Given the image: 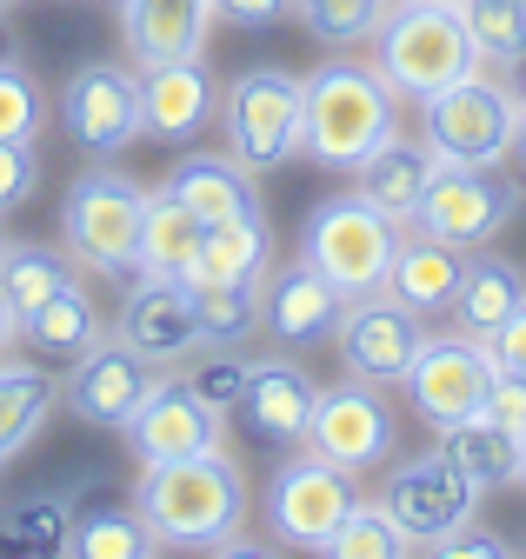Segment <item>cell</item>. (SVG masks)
I'll use <instances>...</instances> for the list:
<instances>
[{"label": "cell", "mask_w": 526, "mask_h": 559, "mask_svg": "<svg viewBox=\"0 0 526 559\" xmlns=\"http://www.w3.org/2000/svg\"><path fill=\"white\" fill-rule=\"evenodd\" d=\"M134 513L154 526L160 552H240L247 526V473L227 447L154 460L134 479Z\"/></svg>", "instance_id": "6da1fadb"}, {"label": "cell", "mask_w": 526, "mask_h": 559, "mask_svg": "<svg viewBox=\"0 0 526 559\" xmlns=\"http://www.w3.org/2000/svg\"><path fill=\"white\" fill-rule=\"evenodd\" d=\"M307 81V133H300V154L313 167H334L354 174L380 140L401 133V94L386 87V74L373 60H320Z\"/></svg>", "instance_id": "7a4b0ae2"}, {"label": "cell", "mask_w": 526, "mask_h": 559, "mask_svg": "<svg viewBox=\"0 0 526 559\" xmlns=\"http://www.w3.org/2000/svg\"><path fill=\"white\" fill-rule=\"evenodd\" d=\"M373 67L386 74L393 94L420 107L427 94L480 74L487 60H480V47H474L453 0H393L380 34H373Z\"/></svg>", "instance_id": "3957f363"}, {"label": "cell", "mask_w": 526, "mask_h": 559, "mask_svg": "<svg viewBox=\"0 0 526 559\" xmlns=\"http://www.w3.org/2000/svg\"><path fill=\"white\" fill-rule=\"evenodd\" d=\"M220 140L227 154L247 174H274L300 154V133H307V81L287 74V67L260 60L247 74H234L220 87Z\"/></svg>", "instance_id": "277c9868"}, {"label": "cell", "mask_w": 526, "mask_h": 559, "mask_svg": "<svg viewBox=\"0 0 526 559\" xmlns=\"http://www.w3.org/2000/svg\"><path fill=\"white\" fill-rule=\"evenodd\" d=\"M401 221H386L373 200L360 193H334V200H320L307 227H300V260H313L347 300L360 294H380L386 287V266L393 253H401Z\"/></svg>", "instance_id": "5b68a950"}, {"label": "cell", "mask_w": 526, "mask_h": 559, "mask_svg": "<svg viewBox=\"0 0 526 559\" xmlns=\"http://www.w3.org/2000/svg\"><path fill=\"white\" fill-rule=\"evenodd\" d=\"M141 214H147V187L127 180L120 167H87L68 200H60V247H68L87 273H134L141 247Z\"/></svg>", "instance_id": "8992f818"}, {"label": "cell", "mask_w": 526, "mask_h": 559, "mask_svg": "<svg viewBox=\"0 0 526 559\" xmlns=\"http://www.w3.org/2000/svg\"><path fill=\"white\" fill-rule=\"evenodd\" d=\"M513 120H519V100L487 67L420 100V140L453 167H506L513 160Z\"/></svg>", "instance_id": "52a82bcc"}, {"label": "cell", "mask_w": 526, "mask_h": 559, "mask_svg": "<svg viewBox=\"0 0 526 559\" xmlns=\"http://www.w3.org/2000/svg\"><path fill=\"white\" fill-rule=\"evenodd\" d=\"M519 214V187L500 174V167H453L440 160V174L427 180L420 206H414V234H433L459 253H474V247H493Z\"/></svg>", "instance_id": "ba28073f"}, {"label": "cell", "mask_w": 526, "mask_h": 559, "mask_svg": "<svg viewBox=\"0 0 526 559\" xmlns=\"http://www.w3.org/2000/svg\"><path fill=\"white\" fill-rule=\"evenodd\" d=\"M354 500H360V486L347 466L320 460L313 447H294V460L267 486V533L294 552H326V539L354 513Z\"/></svg>", "instance_id": "9c48e42d"}, {"label": "cell", "mask_w": 526, "mask_h": 559, "mask_svg": "<svg viewBox=\"0 0 526 559\" xmlns=\"http://www.w3.org/2000/svg\"><path fill=\"white\" fill-rule=\"evenodd\" d=\"M480 486L459 473L440 447L433 453H414V460H401V466H386V479H380V507L401 520V533L414 539V552H433L453 526H467V520H480Z\"/></svg>", "instance_id": "30bf717a"}, {"label": "cell", "mask_w": 526, "mask_h": 559, "mask_svg": "<svg viewBox=\"0 0 526 559\" xmlns=\"http://www.w3.org/2000/svg\"><path fill=\"white\" fill-rule=\"evenodd\" d=\"M60 133L87 160H113L120 147L141 140V67L120 60H81L60 81Z\"/></svg>", "instance_id": "8fae6325"}, {"label": "cell", "mask_w": 526, "mask_h": 559, "mask_svg": "<svg viewBox=\"0 0 526 559\" xmlns=\"http://www.w3.org/2000/svg\"><path fill=\"white\" fill-rule=\"evenodd\" d=\"M307 447L320 453V460H334V466H347L354 479L360 473H373V466H386L393 460V447H401V419H393V406H386V386H373V380H340V386H320V400H313V427H307Z\"/></svg>", "instance_id": "7c38bea8"}, {"label": "cell", "mask_w": 526, "mask_h": 559, "mask_svg": "<svg viewBox=\"0 0 526 559\" xmlns=\"http://www.w3.org/2000/svg\"><path fill=\"white\" fill-rule=\"evenodd\" d=\"M401 386H407V406L440 433V427H453V419L480 413V400L493 386V346L474 340V333H459V326L453 333H427Z\"/></svg>", "instance_id": "4fadbf2b"}, {"label": "cell", "mask_w": 526, "mask_h": 559, "mask_svg": "<svg viewBox=\"0 0 526 559\" xmlns=\"http://www.w3.org/2000/svg\"><path fill=\"white\" fill-rule=\"evenodd\" d=\"M420 340H427V320L407 300H393L386 287L347 300L340 307V326H334L340 367L354 380H373V386H401L407 367H414V354H420Z\"/></svg>", "instance_id": "5bb4252c"}, {"label": "cell", "mask_w": 526, "mask_h": 559, "mask_svg": "<svg viewBox=\"0 0 526 559\" xmlns=\"http://www.w3.org/2000/svg\"><path fill=\"white\" fill-rule=\"evenodd\" d=\"M160 360H147L141 346H127L120 333H107L94 354H81L68 373H60V400H68L74 419H87V427H127L134 419V406L160 386Z\"/></svg>", "instance_id": "9a60e30c"}, {"label": "cell", "mask_w": 526, "mask_h": 559, "mask_svg": "<svg viewBox=\"0 0 526 559\" xmlns=\"http://www.w3.org/2000/svg\"><path fill=\"white\" fill-rule=\"evenodd\" d=\"M127 453H134L141 466L154 460H187V453H214L227 447V413L207 406L201 393H193L180 373H160V386L134 406V419L120 427Z\"/></svg>", "instance_id": "2e32d148"}, {"label": "cell", "mask_w": 526, "mask_h": 559, "mask_svg": "<svg viewBox=\"0 0 526 559\" xmlns=\"http://www.w3.org/2000/svg\"><path fill=\"white\" fill-rule=\"evenodd\" d=\"M113 333L127 346H141L147 360H187L201 354L207 333H201V307H193V287L187 280H160V273H134L120 313H113Z\"/></svg>", "instance_id": "e0dca14e"}, {"label": "cell", "mask_w": 526, "mask_h": 559, "mask_svg": "<svg viewBox=\"0 0 526 559\" xmlns=\"http://www.w3.org/2000/svg\"><path fill=\"white\" fill-rule=\"evenodd\" d=\"M340 307H347V294L313 260H300V253L274 260L267 280H260V333H274L280 346H320V340H334Z\"/></svg>", "instance_id": "ac0fdd59"}, {"label": "cell", "mask_w": 526, "mask_h": 559, "mask_svg": "<svg viewBox=\"0 0 526 559\" xmlns=\"http://www.w3.org/2000/svg\"><path fill=\"white\" fill-rule=\"evenodd\" d=\"M220 114V87L207 74V60H160V67H141V133L147 140H167V147H187L201 140Z\"/></svg>", "instance_id": "d6986e66"}, {"label": "cell", "mask_w": 526, "mask_h": 559, "mask_svg": "<svg viewBox=\"0 0 526 559\" xmlns=\"http://www.w3.org/2000/svg\"><path fill=\"white\" fill-rule=\"evenodd\" d=\"M113 14L134 67L193 60L207 53V34H214V0H113Z\"/></svg>", "instance_id": "ffe728a7"}, {"label": "cell", "mask_w": 526, "mask_h": 559, "mask_svg": "<svg viewBox=\"0 0 526 559\" xmlns=\"http://www.w3.org/2000/svg\"><path fill=\"white\" fill-rule=\"evenodd\" d=\"M313 400H320V386H313V373L300 360H253L247 393H240L247 433L260 447H307Z\"/></svg>", "instance_id": "44dd1931"}, {"label": "cell", "mask_w": 526, "mask_h": 559, "mask_svg": "<svg viewBox=\"0 0 526 559\" xmlns=\"http://www.w3.org/2000/svg\"><path fill=\"white\" fill-rule=\"evenodd\" d=\"M160 187H167L174 200H187L201 227H220V221L260 214V174H247L227 147H220V154H180L174 174H167Z\"/></svg>", "instance_id": "7402d4cb"}, {"label": "cell", "mask_w": 526, "mask_h": 559, "mask_svg": "<svg viewBox=\"0 0 526 559\" xmlns=\"http://www.w3.org/2000/svg\"><path fill=\"white\" fill-rule=\"evenodd\" d=\"M113 333V320L94 307V294L81 287V280H68V287H53L27 320H21V340L34 346V354L47 367H74L81 354H94V346Z\"/></svg>", "instance_id": "603a6c76"}, {"label": "cell", "mask_w": 526, "mask_h": 559, "mask_svg": "<svg viewBox=\"0 0 526 559\" xmlns=\"http://www.w3.org/2000/svg\"><path fill=\"white\" fill-rule=\"evenodd\" d=\"M433 174H440V154L427 147V140L393 133V140H380V147L354 167V193H360V200H373L386 221H401V227H407Z\"/></svg>", "instance_id": "cb8c5ba5"}, {"label": "cell", "mask_w": 526, "mask_h": 559, "mask_svg": "<svg viewBox=\"0 0 526 559\" xmlns=\"http://www.w3.org/2000/svg\"><path fill=\"white\" fill-rule=\"evenodd\" d=\"M526 300V273L506 260V253H487V247H474L467 253V273H459V287H453V326L459 333H474V340H493L506 320H513V307Z\"/></svg>", "instance_id": "d4e9b609"}, {"label": "cell", "mask_w": 526, "mask_h": 559, "mask_svg": "<svg viewBox=\"0 0 526 559\" xmlns=\"http://www.w3.org/2000/svg\"><path fill=\"white\" fill-rule=\"evenodd\" d=\"M459 273H467V253L407 227V234H401V253H393V266H386V294L407 300V307L427 320V313H446V307H453Z\"/></svg>", "instance_id": "484cf974"}, {"label": "cell", "mask_w": 526, "mask_h": 559, "mask_svg": "<svg viewBox=\"0 0 526 559\" xmlns=\"http://www.w3.org/2000/svg\"><path fill=\"white\" fill-rule=\"evenodd\" d=\"M53 406H60V373L47 360H8L0 354V466L21 460L40 440Z\"/></svg>", "instance_id": "4316f807"}, {"label": "cell", "mask_w": 526, "mask_h": 559, "mask_svg": "<svg viewBox=\"0 0 526 559\" xmlns=\"http://www.w3.org/2000/svg\"><path fill=\"white\" fill-rule=\"evenodd\" d=\"M207 227L193 221V206L174 200L167 187L147 193V214H141V247H134V273H160V280H187L193 260H201Z\"/></svg>", "instance_id": "83f0119b"}, {"label": "cell", "mask_w": 526, "mask_h": 559, "mask_svg": "<svg viewBox=\"0 0 526 559\" xmlns=\"http://www.w3.org/2000/svg\"><path fill=\"white\" fill-rule=\"evenodd\" d=\"M440 453L467 473L480 493H500V486L519 479V433L487 419V413H467V419H453V427H440Z\"/></svg>", "instance_id": "f1b7e54d"}, {"label": "cell", "mask_w": 526, "mask_h": 559, "mask_svg": "<svg viewBox=\"0 0 526 559\" xmlns=\"http://www.w3.org/2000/svg\"><path fill=\"white\" fill-rule=\"evenodd\" d=\"M274 266V227L267 214H240V221H220L207 227L201 240V260H193L187 280H227V287H260Z\"/></svg>", "instance_id": "f546056e"}, {"label": "cell", "mask_w": 526, "mask_h": 559, "mask_svg": "<svg viewBox=\"0 0 526 559\" xmlns=\"http://www.w3.org/2000/svg\"><path fill=\"white\" fill-rule=\"evenodd\" d=\"M60 552H68V559H160V539L134 513V500H127V507H87V513H74Z\"/></svg>", "instance_id": "4dcf8cb0"}, {"label": "cell", "mask_w": 526, "mask_h": 559, "mask_svg": "<svg viewBox=\"0 0 526 559\" xmlns=\"http://www.w3.org/2000/svg\"><path fill=\"white\" fill-rule=\"evenodd\" d=\"M68 260L60 253H47V247H34V240H8L0 247V294H8V307H14V320H27L53 287H68Z\"/></svg>", "instance_id": "1f68e13d"}, {"label": "cell", "mask_w": 526, "mask_h": 559, "mask_svg": "<svg viewBox=\"0 0 526 559\" xmlns=\"http://www.w3.org/2000/svg\"><path fill=\"white\" fill-rule=\"evenodd\" d=\"M393 0H287V14L320 40V47H360L380 34Z\"/></svg>", "instance_id": "d6a6232c"}, {"label": "cell", "mask_w": 526, "mask_h": 559, "mask_svg": "<svg viewBox=\"0 0 526 559\" xmlns=\"http://www.w3.org/2000/svg\"><path fill=\"white\" fill-rule=\"evenodd\" d=\"M193 307H201L207 346H240L260 333V287H227V280H187Z\"/></svg>", "instance_id": "836d02e7"}, {"label": "cell", "mask_w": 526, "mask_h": 559, "mask_svg": "<svg viewBox=\"0 0 526 559\" xmlns=\"http://www.w3.org/2000/svg\"><path fill=\"white\" fill-rule=\"evenodd\" d=\"M487 67L526 60V0H453Z\"/></svg>", "instance_id": "e575fe53"}, {"label": "cell", "mask_w": 526, "mask_h": 559, "mask_svg": "<svg viewBox=\"0 0 526 559\" xmlns=\"http://www.w3.org/2000/svg\"><path fill=\"white\" fill-rule=\"evenodd\" d=\"M326 552H334V559H407L414 539L401 533V520H393L380 500H354V513L334 526Z\"/></svg>", "instance_id": "d590c367"}, {"label": "cell", "mask_w": 526, "mask_h": 559, "mask_svg": "<svg viewBox=\"0 0 526 559\" xmlns=\"http://www.w3.org/2000/svg\"><path fill=\"white\" fill-rule=\"evenodd\" d=\"M74 526V500L60 493H34L8 513V526H0V546L8 552H60V539H68Z\"/></svg>", "instance_id": "8d00e7d4"}, {"label": "cell", "mask_w": 526, "mask_h": 559, "mask_svg": "<svg viewBox=\"0 0 526 559\" xmlns=\"http://www.w3.org/2000/svg\"><path fill=\"white\" fill-rule=\"evenodd\" d=\"M247 373H253V360L240 354V346H201V354H187V386L201 393L207 406H220V413H240V393H247Z\"/></svg>", "instance_id": "74e56055"}, {"label": "cell", "mask_w": 526, "mask_h": 559, "mask_svg": "<svg viewBox=\"0 0 526 559\" xmlns=\"http://www.w3.org/2000/svg\"><path fill=\"white\" fill-rule=\"evenodd\" d=\"M47 120H53L47 87L27 74L21 60H0V140H40Z\"/></svg>", "instance_id": "f35d334b"}, {"label": "cell", "mask_w": 526, "mask_h": 559, "mask_svg": "<svg viewBox=\"0 0 526 559\" xmlns=\"http://www.w3.org/2000/svg\"><path fill=\"white\" fill-rule=\"evenodd\" d=\"M40 193V147L34 140H0V214H14Z\"/></svg>", "instance_id": "ab89813d"}, {"label": "cell", "mask_w": 526, "mask_h": 559, "mask_svg": "<svg viewBox=\"0 0 526 559\" xmlns=\"http://www.w3.org/2000/svg\"><path fill=\"white\" fill-rule=\"evenodd\" d=\"M433 552H440V559H506L513 539H500V533H487L480 520H467V526H453Z\"/></svg>", "instance_id": "60d3db41"}, {"label": "cell", "mask_w": 526, "mask_h": 559, "mask_svg": "<svg viewBox=\"0 0 526 559\" xmlns=\"http://www.w3.org/2000/svg\"><path fill=\"white\" fill-rule=\"evenodd\" d=\"M480 413H487V419H500V427H513V433H526V380L493 367V386H487Z\"/></svg>", "instance_id": "b9f144b4"}, {"label": "cell", "mask_w": 526, "mask_h": 559, "mask_svg": "<svg viewBox=\"0 0 526 559\" xmlns=\"http://www.w3.org/2000/svg\"><path fill=\"white\" fill-rule=\"evenodd\" d=\"M487 346H493V367H500V373H519V380H526V300L513 307V320H506Z\"/></svg>", "instance_id": "7bdbcfd3"}, {"label": "cell", "mask_w": 526, "mask_h": 559, "mask_svg": "<svg viewBox=\"0 0 526 559\" xmlns=\"http://www.w3.org/2000/svg\"><path fill=\"white\" fill-rule=\"evenodd\" d=\"M214 21H234V27H274V21H287V0H214Z\"/></svg>", "instance_id": "ee69618b"}, {"label": "cell", "mask_w": 526, "mask_h": 559, "mask_svg": "<svg viewBox=\"0 0 526 559\" xmlns=\"http://www.w3.org/2000/svg\"><path fill=\"white\" fill-rule=\"evenodd\" d=\"M21 340V320H14V307H8V294H0V354Z\"/></svg>", "instance_id": "f6af8a7d"}, {"label": "cell", "mask_w": 526, "mask_h": 559, "mask_svg": "<svg viewBox=\"0 0 526 559\" xmlns=\"http://www.w3.org/2000/svg\"><path fill=\"white\" fill-rule=\"evenodd\" d=\"M506 87H513V100L526 107V60H513V67H506Z\"/></svg>", "instance_id": "bcb514c9"}, {"label": "cell", "mask_w": 526, "mask_h": 559, "mask_svg": "<svg viewBox=\"0 0 526 559\" xmlns=\"http://www.w3.org/2000/svg\"><path fill=\"white\" fill-rule=\"evenodd\" d=\"M513 160L526 167V107H519V120H513Z\"/></svg>", "instance_id": "7dc6e473"}, {"label": "cell", "mask_w": 526, "mask_h": 559, "mask_svg": "<svg viewBox=\"0 0 526 559\" xmlns=\"http://www.w3.org/2000/svg\"><path fill=\"white\" fill-rule=\"evenodd\" d=\"M513 486H526V433H519V479Z\"/></svg>", "instance_id": "c3c4849f"}, {"label": "cell", "mask_w": 526, "mask_h": 559, "mask_svg": "<svg viewBox=\"0 0 526 559\" xmlns=\"http://www.w3.org/2000/svg\"><path fill=\"white\" fill-rule=\"evenodd\" d=\"M14 8H21V0H0V21H8V14H14Z\"/></svg>", "instance_id": "681fc988"}, {"label": "cell", "mask_w": 526, "mask_h": 559, "mask_svg": "<svg viewBox=\"0 0 526 559\" xmlns=\"http://www.w3.org/2000/svg\"><path fill=\"white\" fill-rule=\"evenodd\" d=\"M0 247H8V227H0Z\"/></svg>", "instance_id": "f907efd6"}]
</instances>
